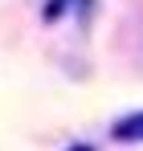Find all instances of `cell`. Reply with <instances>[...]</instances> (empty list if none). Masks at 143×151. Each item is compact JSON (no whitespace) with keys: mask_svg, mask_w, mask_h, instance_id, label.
Wrapping results in <instances>:
<instances>
[{"mask_svg":"<svg viewBox=\"0 0 143 151\" xmlns=\"http://www.w3.org/2000/svg\"><path fill=\"white\" fill-rule=\"evenodd\" d=\"M110 135L119 139V143H143V110H131L127 119L110 127Z\"/></svg>","mask_w":143,"mask_h":151,"instance_id":"obj_1","label":"cell"},{"mask_svg":"<svg viewBox=\"0 0 143 151\" xmlns=\"http://www.w3.org/2000/svg\"><path fill=\"white\" fill-rule=\"evenodd\" d=\"M66 4H70V0H45V12H41V17H45V21H57V17L66 12Z\"/></svg>","mask_w":143,"mask_h":151,"instance_id":"obj_2","label":"cell"},{"mask_svg":"<svg viewBox=\"0 0 143 151\" xmlns=\"http://www.w3.org/2000/svg\"><path fill=\"white\" fill-rule=\"evenodd\" d=\"M66 151H94L90 143H74V147H66Z\"/></svg>","mask_w":143,"mask_h":151,"instance_id":"obj_3","label":"cell"}]
</instances>
